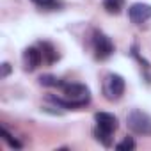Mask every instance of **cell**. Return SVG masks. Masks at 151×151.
Wrapping results in <instances>:
<instances>
[{
	"mask_svg": "<svg viewBox=\"0 0 151 151\" xmlns=\"http://www.w3.org/2000/svg\"><path fill=\"white\" fill-rule=\"evenodd\" d=\"M62 96L64 98H57V96H48L50 101H53L55 105H60L64 109H78L89 103L91 100V91L87 86L84 84H62Z\"/></svg>",
	"mask_w": 151,
	"mask_h": 151,
	"instance_id": "6da1fadb",
	"label": "cell"
},
{
	"mask_svg": "<svg viewBox=\"0 0 151 151\" xmlns=\"http://www.w3.org/2000/svg\"><path fill=\"white\" fill-rule=\"evenodd\" d=\"M126 126L135 135H151V116L139 109H133L126 116Z\"/></svg>",
	"mask_w": 151,
	"mask_h": 151,
	"instance_id": "7a4b0ae2",
	"label": "cell"
},
{
	"mask_svg": "<svg viewBox=\"0 0 151 151\" xmlns=\"http://www.w3.org/2000/svg\"><path fill=\"white\" fill-rule=\"evenodd\" d=\"M124 93V78L117 73H109L103 80V94L107 100L116 101Z\"/></svg>",
	"mask_w": 151,
	"mask_h": 151,
	"instance_id": "3957f363",
	"label": "cell"
},
{
	"mask_svg": "<svg viewBox=\"0 0 151 151\" xmlns=\"http://www.w3.org/2000/svg\"><path fill=\"white\" fill-rule=\"evenodd\" d=\"M93 46H94V52H96V59H100V60H105L114 53V43L103 32H94Z\"/></svg>",
	"mask_w": 151,
	"mask_h": 151,
	"instance_id": "277c9868",
	"label": "cell"
},
{
	"mask_svg": "<svg viewBox=\"0 0 151 151\" xmlns=\"http://www.w3.org/2000/svg\"><path fill=\"white\" fill-rule=\"evenodd\" d=\"M128 18L135 25H142V23L149 22L151 20V6L149 4H142V2L132 4L128 7Z\"/></svg>",
	"mask_w": 151,
	"mask_h": 151,
	"instance_id": "5b68a950",
	"label": "cell"
},
{
	"mask_svg": "<svg viewBox=\"0 0 151 151\" xmlns=\"http://www.w3.org/2000/svg\"><path fill=\"white\" fill-rule=\"evenodd\" d=\"M23 68L27 71H34L41 66V62L45 60L43 59V53H41V48H36V46H29L25 48L23 52Z\"/></svg>",
	"mask_w": 151,
	"mask_h": 151,
	"instance_id": "8992f818",
	"label": "cell"
},
{
	"mask_svg": "<svg viewBox=\"0 0 151 151\" xmlns=\"http://www.w3.org/2000/svg\"><path fill=\"white\" fill-rule=\"evenodd\" d=\"M94 121H96V128L101 130V132H107V133H114L117 130V117L114 114H109V112H98L94 116Z\"/></svg>",
	"mask_w": 151,
	"mask_h": 151,
	"instance_id": "52a82bcc",
	"label": "cell"
},
{
	"mask_svg": "<svg viewBox=\"0 0 151 151\" xmlns=\"http://www.w3.org/2000/svg\"><path fill=\"white\" fill-rule=\"evenodd\" d=\"M39 48H41L43 59H45L48 64H52V62H55V60L59 59V55H57V50H55V48H53V45H50L48 41H43V43H39Z\"/></svg>",
	"mask_w": 151,
	"mask_h": 151,
	"instance_id": "ba28073f",
	"label": "cell"
},
{
	"mask_svg": "<svg viewBox=\"0 0 151 151\" xmlns=\"http://www.w3.org/2000/svg\"><path fill=\"white\" fill-rule=\"evenodd\" d=\"M103 7L110 14H119L124 9V0H103Z\"/></svg>",
	"mask_w": 151,
	"mask_h": 151,
	"instance_id": "9c48e42d",
	"label": "cell"
},
{
	"mask_svg": "<svg viewBox=\"0 0 151 151\" xmlns=\"http://www.w3.org/2000/svg\"><path fill=\"white\" fill-rule=\"evenodd\" d=\"M39 84L45 86V87H60L64 82H60L57 77H53V75H43L39 78Z\"/></svg>",
	"mask_w": 151,
	"mask_h": 151,
	"instance_id": "30bf717a",
	"label": "cell"
},
{
	"mask_svg": "<svg viewBox=\"0 0 151 151\" xmlns=\"http://www.w3.org/2000/svg\"><path fill=\"white\" fill-rule=\"evenodd\" d=\"M94 135H96V139L105 146V147H109L110 144H112V133H107V132H101V130H94Z\"/></svg>",
	"mask_w": 151,
	"mask_h": 151,
	"instance_id": "8fae6325",
	"label": "cell"
},
{
	"mask_svg": "<svg viewBox=\"0 0 151 151\" xmlns=\"http://www.w3.org/2000/svg\"><path fill=\"white\" fill-rule=\"evenodd\" d=\"M119 151H130V149H135V142H133V139H130V137H126L123 142H119L117 146H116Z\"/></svg>",
	"mask_w": 151,
	"mask_h": 151,
	"instance_id": "7c38bea8",
	"label": "cell"
},
{
	"mask_svg": "<svg viewBox=\"0 0 151 151\" xmlns=\"http://www.w3.org/2000/svg\"><path fill=\"white\" fill-rule=\"evenodd\" d=\"M2 139H4V140H6V142L11 146V147H22V144H20L16 139H13V137H11V135H9L6 130H4V137H2Z\"/></svg>",
	"mask_w": 151,
	"mask_h": 151,
	"instance_id": "4fadbf2b",
	"label": "cell"
},
{
	"mask_svg": "<svg viewBox=\"0 0 151 151\" xmlns=\"http://www.w3.org/2000/svg\"><path fill=\"white\" fill-rule=\"evenodd\" d=\"M32 2L37 4V6H41V7H55L57 6L55 0H32Z\"/></svg>",
	"mask_w": 151,
	"mask_h": 151,
	"instance_id": "5bb4252c",
	"label": "cell"
},
{
	"mask_svg": "<svg viewBox=\"0 0 151 151\" xmlns=\"http://www.w3.org/2000/svg\"><path fill=\"white\" fill-rule=\"evenodd\" d=\"M9 73H11V64H9V62H4V64H2V75H0V77L6 78Z\"/></svg>",
	"mask_w": 151,
	"mask_h": 151,
	"instance_id": "9a60e30c",
	"label": "cell"
}]
</instances>
